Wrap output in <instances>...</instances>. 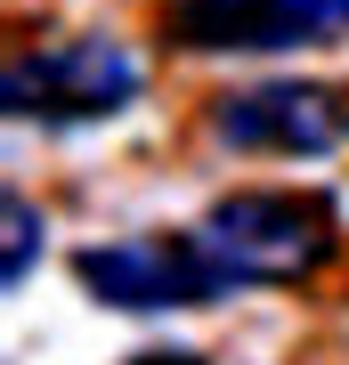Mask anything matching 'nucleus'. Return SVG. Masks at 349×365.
Wrapping results in <instances>:
<instances>
[{"label": "nucleus", "mask_w": 349, "mask_h": 365, "mask_svg": "<svg viewBox=\"0 0 349 365\" xmlns=\"http://www.w3.org/2000/svg\"><path fill=\"white\" fill-rule=\"evenodd\" d=\"M163 33L203 57H285L349 41V0H171Z\"/></svg>", "instance_id": "nucleus-3"}, {"label": "nucleus", "mask_w": 349, "mask_h": 365, "mask_svg": "<svg viewBox=\"0 0 349 365\" xmlns=\"http://www.w3.org/2000/svg\"><path fill=\"white\" fill-rule=\"evenodd\" d=\"M138 90H146V66L114 33H65L41 49H16L0 73V98L16 122H106L138 106Z\"/></svg>", "instance_id": "nucleus-2"}, {"label": "nucleus", "mask_w": 349, "mask_h": 365, "mask_svg": "<svg viewBox=\"0 0 349 365\" xmlns=\"http://www.w3.org/2000/svg\"><path fill=\"white\" fill-rule=\"evenodd\" d=\"M203 122L236 155H333L349 146V90L341 81H252V90H220Z\"/></svg>", "instance_id": "nucleus-5"}, {"label": "nucleus", "mask_w": 349, "mask_h": 365, "mask_svg": "<svg viewBox=\"0 0 349 365\" xmlns=\"http://www.w3.org/2000/svg\"><path fill=\"white\" fill-rule=\"evenodd\" d=\"M195 252L211 260L228 292H252V284H300L333 260L341 227H333V203L325 195H300V187H244V195H220L203 220L187 227Z\"/></svg>", "instance_id": "nucleus-1"}, {"label": "nucleus", "mask_w": 349, "mask_h": 365, "mask_svg": "<svg viewBox=\"0 0 349 365\" xmlns=\"http://www.w3.org/2000/svg\"><path fill=\"white\" fill-rule=\"evenodd\" d=\"M33 252H41V211L25 195H9V284L33 276Z\"/></svg>", "instance_id": "nucleus-6"}, {"label": "nucleus", "mask_w": 349, "mask_h": 365, "mask_svg": "<svg viewBox=\"0 0 349 365\" xmlns=\"http://www.w3.org/2000/svg\"><path fill=\"white\" fill-rule=\"evenodd\" d=\"M81 292L130 317H163V309H203L228 284L211 276V260L195 252V235H114V244H81L74 252Z\"/></svg>", "instance_id": "nucleus-4"}, {"label": "nucleus", "mask_w": 349, "mask_h": 365, "mask_svg": "<svg viewBox=\"0 0 349 365\" xmlns=\"http://www.w3.org/2000/svg\"><path fill=\"white\" fill-rule=\"evenodd\" d=\"M130 365H203L195 349H146V357H130Z\"/></svg>", "instance_id": "nucleus-7"}]
</instances>
